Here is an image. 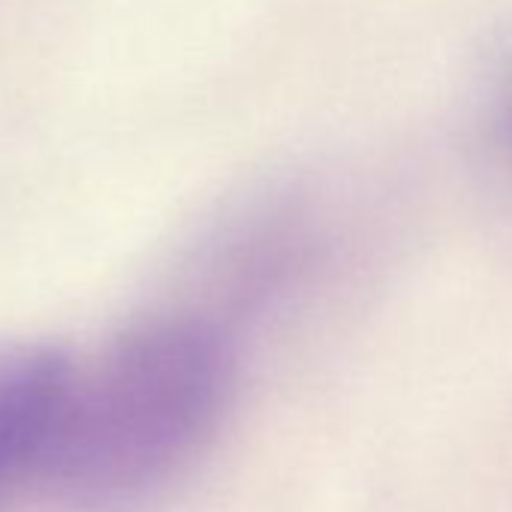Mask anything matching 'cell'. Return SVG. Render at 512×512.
Returning <instances> with one entry per match:
<instances>
[{
  "label": "cell",
  "mask_w": 512,
  "mask_h": 512,
  "mask_svg": "<svg viewBox=\"0 0 512 512\" xmlns=\"http://www.w3.org/2000/svg\"><path fill=\"white\" fill-rule=\"evenodd\" d=\"M235 377L229 338L160 314L73 371L37 476L70 512H124L157 494L217 425Z\"/></svg>",
  "instance_id": "1"
},
{
  "label": "cell",
  "mask_w": 512,
  "mask_h": 512,
  "mask_svg": "<svg viewBox=\"0 0 512 512\" xmlns=\"http://www.w3.org/2000/svg\"><path fill=\"white\" fill-rule=\"evenodd\" d=\"M73 371V359L52 344L0 347V503L37 476Z\"/></svg>",
  "instance_id": "2"
},
{
  "label": "cell",
  "mask_w": 512,
  "mask_h": 512,
  "mask_svg": "<svg viewBox=\"0 0 512 512\" xmlns=\"http://www.w3.org/2000/svg\"><path fill=\"white\" fill-rule=\"evenodd\" d=\"M476 139L485 166L512 190V34L485 61L476 94Z\"/></svg>",
  "instance_id": "3"
}]
</instances>
